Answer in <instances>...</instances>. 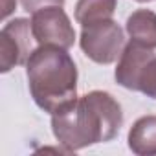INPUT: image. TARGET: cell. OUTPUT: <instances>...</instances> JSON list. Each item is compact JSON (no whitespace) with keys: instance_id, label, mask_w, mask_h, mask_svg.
Masks as SVG:
<instances>
[{"instance_id":"6da1fadb","label":"cell","mask_w":156,"mask_h":156,"mask_svg":"<svg viewBox=\"0 0 156 156\" xmlns=\"http://www.w3.org/2000/svg\"><path fill=\"white\" fill-rule=\"evenodd\" d=\"M123 123L119 103L107 92L94 90L57 108L51 118L53 134L68 151L110 141Z\"/></svg>"},{"instance_id":"7a4b0ae2","label":"cell","mask_w":156,"mask_h":156,"mask_svg":"<svg viewBox=\"0 0 156 156\" xmlns=\"http://www.w3.org/2000/svg\"><path fill=\"white\" fill-rule=\"evenodd\" d=\"M26 73L30 92L42 110L53 114L57 108L75 99L77 68L64 48L42 44L28 59Z\"/></svg>"},{"instance_id":"3957f363","label":"cell","mask_w":156,"mask_h":156,"mask_svg":"<svg viewBox=\"0 0 156 156\" xmlns=\"http://www.w3.org/2000/svg\"><path fill=\"white\" fill-rule=\"evenodd\" d=\"M81 48L88 59L99 64L114 62L125 50L123 30L112 20H98L83 26Z\"/></svg>"},{"instance_id":"277c9868","label":"cell","mask_w":156,"mask_h":156,"mask_svg":"<svg viewBox=\"0 0 156 156\" xmlns=\"http://www.w3.org/2000/svg\"><path fill=\"white\" fill-rule=\"evenodd\" d=\"M31 31L41 46L53 44L68 50L70 46H73L75 41V31L61 6H48L37 9L31 17Z\"/></svg>"},{"instance_id":"5b68a950","label":"cell","mask_w":156,"mask_h":156,"mask_svg":"<svg viewBox=\"0 0 156 156\" xmlns=\"http://www.w3.org/2000/svg\"><path fill=\"white\" fill-rule=\"evenodd\" d=\"M31 22L26 19H15L4 26L0 33V66L2 72H9L17 64L28 62L31 57Z\"/></svg>"},{"instance_id":"8992f818","label":"cell","mask_w":156,"mask_h":156,"mask_svg":"<svg viewBox=\"0 0 156 156\" xmlns=\"http://www.w3.org/2000/svg\"><path fill=\"white\" fill-rule=\"evenodd\" d=\"M154 57L151 48H145L138 42H129L123 50V53L119 55V62L116 68V81L130 90H136V83H138V75L141 72V68Z\"/></svg>"},{"instance_id":"52a82bcc","label":"cell","mask_w":156,"mask_h":156,"mask_svg":"<svg viewBox=\"0 0 156 156\" xmlns=\"http://www.w3.org/2000/svg\"><path fill=\"white\" fill-rule=\"evenodd\" d=\"M127 31L132 42L145 48H156V15L149 9L134 11L127 20Z\"/></svg>"},{"instance_id":"ba28073f","label":"cell","mask_w":156,"mask_h":156,"mask_svg":"<svg viewBox=\"0 0 156 156\" xmlns=\"http://www.w3.org/2000/svg\"><path fill=\"white\" fill-rule=\"evenodd\" d=\"M129 147L140 156L156 154V116L138 119L129 132Z\"/></svg>"},{"instance_id":"9c48e42d","label":"cell","mask_w":156,"mask_h":156,"mask_svg":"<svg viewBox=\"0 0 156 156\" xmlns=\"http://www.w3.org/2000/svg\"><path fill=\"white\" fill-rule=\"evenodd\" d=\"M118 0H79L75 6V20L81 26L112 19Z\"/></svg>"},{"instance_id":"30bf717a","label":"cell","mask_w":156,"mask_h":156,"mask_svg":"<svg viewBox=\"0 0 156 156\" xmlns=\"http://www.w3.org/2000/svg\"><path fill=\"white\" fill-rule=\"evenodd\" d=\"M136 90H140V92L147 94L149 98L156 99V55L141 68V72L138 75Z\"/></svg>"},{"instance_id":"8fae6325","label":"cell","mask_w":156,"mask_h":156,"mask_svg":"<svg viewBox=\"0 0 156 156\" xmlns=\"http://www.w3.org/2000/svg\"><path fill=\"white\" fill-rule=\"evenodd\" d=\"M22 2V8L26 9V11H30V13H35L37 9H41V8H44V6H62V2L64 0H20Z\"/></svg>"},{"instance_id":"7c38bea8","label":"cell","mask_w":156,"mask_h":156,"mask_svg":"<svg viewBox=\"0 0 156 156\" xmlns=\"http://www.w3.org/2000/svg\"><path fill=\"white\" fill-rule=\"evenodd\" d=\"M138 2H151V0H138Z\"/></svg>"}]
</instances>
